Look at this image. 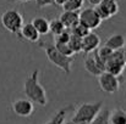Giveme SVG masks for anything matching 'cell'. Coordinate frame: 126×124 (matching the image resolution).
<instances>
[{"mask_svg":"<svg viewBox=\"0 0 126 124\" xmlns=\"http://www.w3.org/2000/svg\"><path fill=\"white\" fill-rule=\"evenodd\" d=\"M87 1H88L91 5H93V6H97V5H98V4H99L102 0H87Z\"/></svg>","mask_w":126,"mask_h":124,"instance_id":"obj_26","label":"cell"},{"mask_svg":"<svg viewBox=\"0 0 126 124\" xmlns=\"http://www.w3.org/2000/svg\"><path fill=\"white\" fill-rule=\"evenodd\" d=\"M70 110V107H64V108H60L48 122H45L44 124H63V122L65 121L66 118V113L67 111Z\"/></svg>","mask_w":126,"mask_h":124,"instance_id":"obj_19","label":"cell"},{"mask_svg":"<svg viewBox=\"0 0 126 124\" xmlns=\"http://www.w3.org/2000/svg\"><path fill=\"white\" fill-rule=\"evenodd\" d=\"M123 55H124V61H125V68H126V49H123Z\"/></svg>","mask_w":126,"mask_h":124,"instance_id":"obj_30","label":"cell"},{"mask_svg":"<svg viewBox=\"0 0 126 124\" xmlns=\"http://www.w3.org/2000/svg\"><path fill=\"white\" fill-rule=\"evenodd\" d=\"M88 32H89V29H88V28H86L83 24H81L80 22H79V23H77V24L71 29V33H74V34H76V35H79V37H81V38L84 37Z\"/></svg>","mask_w":126,"mask_h":124,"instance_id":"obj_24","label":"cell"},{"mask_svg":"<svg viewBox=\"0 0 126 124\" xmlns=\"http://www.w3.org/2000/svg\"><path fill=\"white\" fill-rule=\"evenodd\" d=\"M11 108L16 116L22 117V118H27V117L32 116V113L34 112V103L31 100H28L27 97L26 99H17L12 102Z\"/></svg>","mask_w":126,"mask_h":124,"instance_id":"obj_10","label":"cell"},{"mask_svg":"<svg viewBox=\"0 0 126 124\" xmlns=\"http://www.w3.org/2000/svg\"><path fill=\"white\" fill-rule=\"evenodd\" d=\"M103 101H97V102H83L81 103L75 113L71 121L76 122L80 124H89L95 116L100 112V110L103 108Z\"/></svg>","mask_w":126,"mask_h":124,"instance_id":"obj_3","label":"cell"},{"mask_svg":"<svg viewBox=\"0 0 126 124\" xmlns=\"http://www.w3.org/2000/svg\"><path fill=\"white\" fill-rule=\"evenodd\" d=\"M110 124H126V111L123 108H115L109 112Z\"/></svg>","mask_w":126,"mask_h":124,"instance_id":"obj_16","label":"cell"},{"mask_svg":"<svg viewBox=\"0 0 126 124\" xmlns=\"http://www.w3.org/2000/svg\"><path fill=\"white\" fill-rule=\"evenodd\" d=\"M20 38H23L25 40L30 41V43H38L41 39V35L39 33L37 32V29L33 27V24L30 22V23H23L21 29H20V33L18 35Z\"/></svg>","mask_w":126,"mask_h":124,"instance_id":"obj_12","label":"cell"},{"mask_svg":"<svg viewBox=\"0 0 126 124\" xmlns=\"http://www.w3.org/2000/svg\"><path fill=\"white\" fill-rule=\"evenodd\" d=\"M121 77L114 76L107 71L102 72L98 76V84L100 86V90L107 94H115L119 91L121 85Z\"/></svg>","mask_w":126,"mask_h":124,"instance_id":"obj_5","label":"cell"},{"mask_svg":"<svg viewBox=\"0 0 126 124\" xmlns=\"http://www.w3.org/2000/svg\"><path fill=\"white\" fill-rule=\"evenodd\" d=\"M125 69V61H124V55H123V50H116L113 51L111 56L109 57V60L105 62L104 66V71L118 76V77H123Z\"/></svg>","mask_w":126,"mask_h":124,"instance_id":"obj_6","label":"cell"},{"mask_svg":"<svg viewBox=\"0 0 126 124\" xmlns=\"http://www.w3.org/2000/svg\"><path fill=\"white\" fill-rule=\"evenodd\" d=\"M100 46V38L94 32H88L84 37H82V52L86 55L93 52Z\"/></svg>","mask_w":126,"mask_h":124,"instance_id":"obj_11","label":"cell"},{"mask_svg":"<svg viewBox=\"0 0 126 124\" xmlns=\"http://www.w3.org/2000/svg\"><path fill=\"white\" fill-rule=\"evenodd\" d=\"M23 94L28 100L39 106H45L48 103V96L45 89L39 83V69H34L23 83Z\"/></svg>","mask_w":126,"mask_h":124,"instance_id":"obj_1","label":"cell"},{"mask_svg":"<svg viewBox=\"0 0 126 124\" xmlns=\"http://www.w3.org/2000/svg\"><path fill=\"white\" fill-rule=\"evenodd\" d=\"M55 47L61 52V54H64V55H66V56H75V54H74V51L71 50V47H70V45H69V41L67 43H60V41H55Z\"/></svg>","mask_w":126,"mask_h":124,"instance_id":"obj_23","label":"cell"},{"mask_svg":"<svg viewBox=\"0 0 126 124\" xmlns=\"http://www.w3.org/2000/svg\"><path fill=\"white\" fill-rule=\"evenodd\" d=\"M36 4H37V6H38L39 9L55 5V4H54V0H36Z\"/></svg>","mask_w":126,"mask_h":124,"instance_id":"obj_25","label":"cell"},{"mask_svg":"<svg viewBox=\"0 0 126 124\" xmlns=\"http://www.w3.org/2000/svg\"><path fill=\"white\" fill-rule=\"evenodd\" d=\"M63 124H80V123H76V122H74V121H67V122H63Z\"/></svg>","mask_w":126,"mask_h":124,"instance_id":"obj_29","label":"cell"},{"mask_svg":"<svg viewBox=\"0 0 126 124\" xmlns=\"http://www.w3.org/2000/svg\"><path fill=\"white\" fill-rule=\"evenodd\" d=\"M118 1H119V0H118Z\"/></svg>","mask_w":126,"mask_h":124,"instance_id":"obj_31","label":"cell"},{"mask_svg":"<svg viewBox=\"0 0 126 124\" xmlns=\"http://www.w3.org/2000/svg\"><path fill=\"white\" fill-rule=\"evenodd\" d=\"M84 0H66L61 6L64 11H80L83 7Z\"/></svg>","mask_w":126,"mask_h":124,"instance_id":"obj_20","label":"cell"},{"mask_svg":"<svg viewBox=\"0 0 126 124\" xmlns=\"http://www.w3.org/2000/svg\"><path fill=\"white\" fill-rule=\"evenodd\" d=\"M83 66H84V69L91 76H94V77H98L102 72H104V63L97 56L95 50L93 52L87 54V56H86V58L83 61Z\"/></svg>","mask_w":126,"mask_h":124,"instance_id":"obj_9","label":"cell"},{"mask_svg":"<svg viewBox=\"0 0 126 124\" xmlns=\"http://www.w3.org/2000/svg\"><path fill=\"white\" fill-rule=\"evenodd\" d=\"M38 44H39V47H42L45 51V55L51 65H54L55 67L61 69L63 72H65L66 74L71 73V67H72L74 61H75V56H66V55L61 54L55 47V45L51 43L38 41Z\"/></svg>","mask_w":126,"mask_h":124,"instance_id":"obj_2","label":"cell"},{"mask_svg":"<svg viewBox=\"0 0 126 124\" xmlns=\"http://www.w3.org/2000/svg\"><path fill=\"white\" fill-rule=\"evenodd\" d=\"M0 20L2 27L7 32L18 35L20 29L23 24V16L21 15V12H18L17 10H7L1 15Z\"/></svg>","mask_w":126,"mask_h":124,"instance_id":"obj_4","label":"cell"},{"mask_svg":"<svg viewBox=\"0 0 126 124\" xmlns=\"http://www.w3.org/2000/svg\"><path fill=\"white\" fill-rule=\"evenodd\" d=\"M95 54H97V56L99 57V60L104 63V66H105V62L109 60V57L111 56V54H113V50L111 49H109L108 46H105V45H103V46H99L97 50H95Z\"/></svg>","mask_w":126,"mask_h":124,"instance_id":"obj_22","label":"cell"},{"mask_svg":"<svg viewBox=\"0 0 126 124\" xmlns=\"http://www.w3.org/2000/svg\"><path fill=\"white\" fill-rule=\"evenodd\" d=\"M31 23L37 29L39 35H47L49 33V21L45 17H34Z\"/></svg>","mask_w":126,"mask_h":124,"instance_id":"obj_15","label":"cell"},{"mask_svg":"<svg viewBox=\"0 0 126 124\" xmlns=\"http://www.w3.org/2000/svg\"><path fill=\"white\" fill-rule=\"evenodd\" d=\"M65 1H66V0H54V4L58 5V6H63Z\"/></svg>","mask_w":126,"mask_h":124,"instance_id":"obj_27","label":"cell"},{"mask_svg":"<svg viewBox=\"0 0 126 124\" xmlns=\"http://www.w3.org/2000/svg\"><path fill=\"white\" fill-rule=\"evenodd\" d=\"M9 2H28L31 0H7Z\"/></svg>","mask_w":126,"mask_h":124,"instance_id":"obj_28","label":"cell"},{"mask_svg":"<svg viewBox=\"0 0 126 124\" xmlns=\"http://www.w3.org/2000/svg\"><path fill=\"white\" fill-rule=\"evenodd\" d=\"M79 22L81 24H83L86 28H88L89 31H93V29H97L100 26L102 18L99 17L95 9L86 7L79 12Z\"/></svg>","mask_w":126,"mask_h":124,"instance_id":"obj_7","label":"cell"},{"mask_svg":"<svg viewBox=\"0 0 126 124\" xmlns=\"http://www.w3.org/2000/svg\"><path fill=\"white\" fill-rule=\"evenodd\" d=\"M95 11L98 12L99 17L103 20H110L119 12V4L118 0H102L97 6Z\"/></svg>","mask_w":126,"mask_h":124,"instance_id":"obj_8","label":"cell"},{"mask_svg":"<svg viewBox=\"0 0 126 124\" xmlns=\"http://www.w3.org/2000/svg\"><path fill=\"white\" fill-rule=\"evenodd\" d=\"M65 29H66L65 26L63 24V22L59 18H54V20L49 21V33H51L54 37H58Z\"/></svg>","mask_w":126,"mask_h":124,"instance_id":"obj_17","label":"cell"},{"mask_svg":"<svg viewBox=\"0 0 126 124\" xmlns=\"http://www.w3.org/2000/svg\"><path fill=\"white\" fill-rule=\"evenodd\" d=\"M69 45H70V47H71V50L74 51L75 55L82 52V38L81 37L71 33L70 34V39H69Z\"/></svg>","mask_w":126,"mask_h":124,"instance_id":"obj_18","label":"cell"},{"mask_svg":"<svg viewBox=\"0 0 126 124\" xmlns=\"http://www.w3.org/2000/svg\"><path fill=\"white\" fill-rule=\"evenodd\" d=\"M105 46H108L109 49H111L113 51L116 50H123L126 45V37L124 34L116 33V34H111L107 40H105Z\"/></svg>","mask_w":126,"mask_h":124,"instance_id":"obj_14","label":"cell"},{"mask_svg":"<svg viewBox=\"0 0 126 124\" xmlns=\"http://www.w3.org/2000/svg\"><path fill=\"white\" fill-rule=\"evenodd\" d=\"M59 20L63 22L66 29L71 31L79 23V11H63L59 16Z\"/></svg>","mask_w":126,"mask_h":124,"instance_id":"obj_13","label":"cell"},{"mask_svg":"<svg viewBox=\"0 0 126 124\" xmlns=\"http://www.w3.org/2000/svg\"><path fill=\"white\" fill-rule=\"evenodd\" d=\"M109 112H110L109 108L107 107L102 108L100 112L95 116V118L89 124H110L109 123Z\"/></svg>","mask_w":126,"mask_h":124,"instance_id":"obj_21","label":"cell"}]
</instances>
